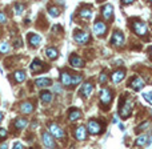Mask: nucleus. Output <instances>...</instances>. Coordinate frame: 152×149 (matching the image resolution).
I'll list each match as a JSON object with an SVG mask.
<instances>
[{
  "label": "nucleus",
  "mask_w": 152,
  "mask_h": 149,
  "mask_svg": "<svg viewBox=\"0 0 152 149\" xmlns=\"http://www.w3.org/2000/svg\"><path fill=\"white\" fill-rule=\"evenodd\" d=\"M52 84L51 79H44V77H40V79H36L35 80V85L38 88H45V87H50Z\"/></svg>",
  "instance_id": "21"
},
{
  "label": "nucleus",
  "mask_w": 152,
  "mask_h": 149,
  "mask_svg": "<svg viewBox=\"0 0 152 149\" xmlns=\"http://www.w3.org/2000/svg\"><path fill=\"white\" fill-rule=\"evenodd\" d=\"M79 15H80V17H83L84 20H91L93 12H92V10L89 7H83L82 10L79 11Z\"/></svg>",
  "instance_id": "20"
},
{
  "label": "nucleus",
  "mask_w": 152,
  "mask_h": 149,
  "mask_svg": "<svg viewBox=\"0 0 152 149\" xmlns=\"http://www.w3.org/2000/svg\"><path fill=\"white\" fill-rule=\"evenodd\" d=\"M33 108H35V107H33V104H32L31 101H24L20 104V112L24 114L32 113V112H33Z\"/></svg>",
  "instance_id": "17"
},
{
  "label": "nucleus",
  "mask_w": 152,
  "mask_h": 149,
  "mask_svg": "<svg viewBox=\"0 0 152 149\" xmlns=\"http://www.w3.org/2000/svg\"><path fill=\"white\" fill-rule=\"evenodd\" d=\"M124 77H126V71L124 69H116L114 73H112L111 79H112V81H114V84H119Z\"/></svg>",
  "instance_id": "16"
},
{
  "label": "nucleus",
  "mask_w": 152,
  "mask_h": 149,
  "mask_svg": "<svg viewBox=\"0 0 152 149\" xmlns=\"http://www.w3.org/2000/svg\"><path fill=\"white\" fill-rule=\"evenodd\" d=\"M12 149H24V145L22 143H15L12 146Z\"/></svg>",
  "instance_id": "37"
},
{
  "label": "nucleus",
  "mask_w": 152,
  "mask_h": 149,
  "mask_svg": "<svg viewBox=\"0 0 152 149\" xmlns=\"http://www.w3.org/2000/svg\"><path fill=\"white\" fill-rule=\"evenodd\" d=\"M107 32V24L101 20H96L93 24V33L96 36H104Z\"/></svg>",
  "instance_id": "8"
},
{
  "label": "nucleus",
  "mask_w": 152,
  "mask_h": 149,
  "mask_svg": "<svg viewBox=\"0 0 152 149\" xmlns=\"http://www.w3.org/2000/svg\"><path fill=\"white\" fill-rule=\"evenodd\" d=\"M7 148H8V144H7V143H4V144L0 145V149H7Z\"/></svg>",
  "instance_id": "39"
},
{
  "label": "nucleus",
  "mask_w": 152,
  "mask_h": 149,
  "mask_svg": "<svg viewBox=\"0 0 152 149\" xmlns=\"http://www.w3.org/2000/svg\"><path fill=\"white\" fill-rule=\"evenodd\" d=\"M131 27H132V31L140 37H144V36L148 35V26L142 20L133 19L132 23H131Z\"/></svg>",
  "instance_id": "1"
},
{
  "label": "nucleus",
  "mask_w": 152,
  "mask_h": 149,
  "mask_svg": "<svg viewBox=\"0 0 152 149\" xmlns=\"http://www.w3.org/2000/svg\"><path fill=\"white\" fill-rule=\"evenodd\" d=\"M28 41H29V44H31L32 47H38V45L41 43V37L39 35H36V33H29L28 35Z\"/></svg>",
  "instance_id": "22"
},
{
  "label": "nucleus",
  "mask_w": 152,
  "mask_h": 149,
  "mask_svg": "<svg viewBox=\"0 0 152 149\" xmlns=\"http://www.w3.org/2000/svg\"><path fill=\"white\" fill-rule=\"evenodd\" d=\"M144 98H146V101H148L149 104H152V91H151V92H146V93H144Z\"/></svg>",
  "instance_id": "34"
},
{
  "label": "nucleus",
  "mask_w": 152,
  "mask_h": 149,
  "mask_svg": "<svg viewBox=\"0 0 152 149\" xmlns=\"http://www.w3.org/2000/svg\"><path fill=\"white\" fill-rule=\"evenodd\" d=\"M7 21V15L4 12H0V24H4Z\"/></svg>",
  "instance_id": "36"
},
{
  "label": "nucleus",
  "mask_w": 152,
  "mask_h": 149,
  "mask_svg": "<svg viewBox=\"0 0 152 149\" xmlns=\"http://www.w3.org/2000/svg\"><path fill=\"white\" fill-rule=\"evenodd\" d=\"M151 24H152V20H151Z\"/></svg>",
  "instance_id": "43"
},
{
  "label": "nucleus",
  "mask_w": 152,
  "mask_h": 149,
  "mask_svg": "<svg viewBox=\"0 0 152 149\" xmlns=\"http://www.w3.org/2000/svg\"><path fill=\"white\" fill-rule=\"evenodd\" d=\"M144 144H147V134H140L136 139V145L142 146V145H144Z\"/></svg>",
  "instance_id": "29"
},
{
  "label": "nucleus",
  "mask_w": 152,
  "mask_h": 149,
  "mask_svg": "<svg viewBox=\"0 0 152 149\" xmlns=\"http://www.w3.org/2000/svg\"><path fill=\"white\" fill-rule=\"evenodd\" d=\"M3 117H4V113H3V112H0V123H1V120H3Z\"/></svg>",
  "instance_id": "41"
},
{
  "label": "nucleus",
  "mask_w": 152,
  "mask_h": 149,
  "mask_svg": "<svg viewBox=\"0 0 152 149\" xmlns=\"http://www.w3.org/2000/svg\"><path fill=\"white\" fill-rule=\"evenodd\" d=\"M54 91H55V92H57V93H60V92H61L60 85H55V87H54Z\"/></svg>",
  "instance_id": "38"
},
{
  "label": "nucleus",
  "mask_w": 152,
  "mask_h": 149,
  "mask_svg": "<svg viewBox=\"0 0 152 149\" xmlns=\"http://www.w3.org/2000/svg\"><path fill=\"white\" fill-rule=\"evenodd\" d=\"M70 64L71 67L73 68H83L84 67V60L80 56H77V55H72L70 57Z\"/></svg>",
  "instance_id": "15"
},
{
  "label": "nucleus",
  "mask_w": 152,
  "mask_h": 149,
  "mask_svg": "<svg viewBox=\"0 0 152 149\" xmlns=\"http://www.w3.org/2000/svg\"><path fill=\"white\" fill-rule=\"evenodd\" d=\"M8 51H10V45H8V43H6V41L0 43V53L4 55V53H7Z\"/></svg>",
  "instance_id": "30"
},
{
  "label": "nucleus",
  "mask_w": 152,
  "mask_h": 149,
  "mask_svg": "<svg viewBox=\"0 0 152 149\" xmlns=\"http://www.w3.org/2000/svg\"><path fill=\"white\" fill-rule=\"evenodd\" d=\"M112 101V92L111 89L108 88H103L100 92V103L101 105H104V107H108V105L111 104Z\"/></svg>",
  "instance_id": "4"
},
{
  "label": "nucleus",
  "mask_w": 152,
  "mask_h": 149,
  "mask_svg": "<svg viewBox=\"0 0 152 149\" xmlns=\"http://www.w3.org/2000/svg\"><path fill=\"white\" fill-rule=\"evenodd\" d=\"M45 55H47L48 59H51V60H55V59H57V56H59V52H57L56 48L48 47L47 49H45Z\"/></svg>",
  "instance_id": "25"
},
{
  "label": "nucleus",
  "mask_w": 152,
  "mask_h": 149,
  "mask_svg": "<svg viewBox=\"0 0 152 149\" xmlns=\"http://www.w3.org/2000/svg\"><path fill=\"white\" fill-rule=\"evenodd\" d=\"M13 79H15L16 82H23L25 80V72L24 71H16L13 73Z\"/></svg>",
  "instance_id": "26"
},
{
  "label": "nucleus",
  "mask_w": 152,
  "mask_h": 149,
  "mask_svg": "<svg viewBox=\"0 0 152 149\" xmlns=\"http://www.w3.org/2000/svg\"><path fill=\"white\" fill-rule=\"evenodd\" d=\"M101 15L105 20H112V17H114V7L111 4H105L101 8Z\"/></svg>",
  "instance_id": "12"
},
{
  "label": "nucleus",
  "mask_w": 152,
  "mask_h": 149,
  "mask_svg": "<svg viewBox=\"0 0 152 149\" xmlns=\"http://www.w3.org/2000/svg\"><path fill=\"white\" fill-rule=\"evenodd\" d=\"M45 69H47L45 64H43L40 60H38V59L31 63V71L33 73H41V72H44Z\"/></svg>",
  "instance_id": "11"
},
{
  "label": "nucleus",
  "mask_w": 152,
  "mask_h": 149,
  "mask_svg": "<svg viewBox=\"0 0 152 149\" xmlns=\"http://www.w3.org/2000/svg\"><path fill=\"white\" fill-rule=\"evenodd\" d=\"M131 113H132V105H131V101L127 98L126 103H123L120 100V104H119V114H120L123 119L130 117Z\"/></svg>",
  "instance_id": "2"
},
{
  "label": "nucleus",
  "mask_w": 152,
  "mask_h": 149,
  "mask_svg": "<svg viewBox=\"0 0 152 149\" xmlns=\"http://www.w3.org/2000/svg\"><path fill=\"white\" fill-rule=\"evenodd\" d=\"M13 125H15V128H16L17 130L25 129V128H27V125H28V119H25V117L16 119V120L13 121Z\"/></svg>",
  "instance_id": "18"
},
{
  "label": "nucleus",
  "mask_w": 152,
  "mask_h": 149,
  "mask_svg": "<svg viewBox=\"0 0 152 149\" xmlns=\"http://www.w3.org/2000/svg\"><path fill=\"white\" fill-rule=\"evenodd\" d=\"M132 1H133V0H124L123 3H124V4H131Z\"/></svg>",
  "instance_id": "40"
},
{
  "label": "nucleus",
  "mask_w": 152,
  "mask_h": 149,
  "mask_svg": "<svg viewBox=\"0 0 152 149\" xmlns=\"http://www.w3.org/2000/svg\"><path fill=\"white\" fill-rule=\"evenodd\" d=\"M41 139H43V144H44L47 148H50V149H55V148H56V143H55L54 137L51 136V133H48V132H43Z\"/></svg>",
  "instance_id": "9"
},
{
  "label": "nucleus",
  "mask_w": 152,
  "mask_h": 149,
  "mask_svg": "<svg viewBox=\"0 0 152 149\" xmlns=\"http://www.w3.org/2000/svg\"><path fill=\"white\" fill-rule=\"evenodd\" d=\"M107 80H108L107 73H105V72H101V73H100V76H99V81H100L101 84H104V82L107 81Z\"/></svg>",
  "instance_id": "33"
},
{
  "label": "nucleus",
  "mask_w": 152,
  "mask_h": 149,
  "mask_svg": "<svg viewBox=\"0 0 152 149\" xmlns=\"http://www.w3.org/2000/svg\"><path fill=\"white\" fill-rule=\"evenodd\" d=\"M52 98H54V96H52V93L50 92V91H43V92H40V100L44 104H50L51 101H52Z\"/></svg>",
  "instance_id": "23"
},
{
  "label": "nucleus",
  "mask_w": 152,
  "mask_h": 149,
  "mask_svg": "<svg viewBox=\"0 0 152 149\" xmlns=\"http://www.w3.org/2000/svg\"><path fill=\"white\" fill-rule=\"evenodd\" d=\"M148 127H149V121H143L140 125H137L136 127L135 132H136V133H140V132H143V130H146Z\"/></svg>",
  "instance_id": "27"
},
{
  "label": "nucleus",
  "mask_w": 152,
  "mask_h": 149,
  "mask_svg": "<svg viewBox=\"0 0 152 149\" xmlns=\"http://www.w3.org/2000/svg\"><path fill=\"white\" fill-rule=\"evenodd\" d=\"M111 44L116 48H121L124 45V35L120 31H115L111 39Z\"/></svg>",
  "instance_id": "6"
},
{
  "label": "nucleus",
  "mask_w": 152,
  "mask_h": 149,
  "mask_svg": "<svg viewBox=\"0 0 152 149\" xmlns=\"http://www.w3.org/2000/svg\"><path fill=\"white\" fill-rule=\"evenodd\" d=\"M148 51H149V53L152 55V45H151V47H149V49H148Z\"/></svg>",
  "instance_id": "42"
},
{
  "label": "nucleus",
  "mask_w": 152,
  "mask_h": 149,
  "mask_svg": "<svg viewBox=\"0 0 152 149\" xmlns=\"http://www.w3.org/2000/svg\"><path fill=\"white\" fill-rule=\"evenodd\" d=\"M103 129V125L99 123L98 120H89L87 124V130H88L91 134H99Z\"/></svg>",
  "instance_id": "5"
},
{
  "label": "nucleus",
  "mask_w": 152,
  "mask_h": 149,
  "mask_svg": "<svg viewBox=\"0 0 152 149\" xmlns=\"http://www.w3.org/2000/svg\"><path fill=\"white\" fill-rule=\"evenodd\" d=\"M24 10H25L24 4H15V8H13V11H15L16 15H20V13H22Z\"/></svg>",
  "instance_id": "31"
},
{
  "label": "nucleus",
  "mask_w": 152,
  "mask_h": 149,
  "mask_svg": "<svg viewBox=\"0 0 152 149\" xmlns=\"http://www.w3.org/2000/svg\"><path fill=\"white\" fill-rule=\"evenodd\" d=\"M48 129H50V133L52 137H55V139H64L66 137V133H64V130L61 129L57 124L55 123H51L50 125H48Z\"/></svg>",
  "instance_id": "3"
},
{
  "label": "nucleus",
  "mask_w": 152,
  "mask_h": 149,
  "mask_svg": "<svg viewBox=\"0 0 152 149\" xmlns=\"http://www.w3.org/2000/svg\"><path fill=\"white\" fill-rule=\"evenodd\" d=\"M7 134H8L7 129H4V128H0V140L6 139V137H7Z\"/></svg>",
  "instance_id": "35"
},
{
  "label": "nucleus",
  "mask_w": 152,
  "mask_h": 149,
  "mask_svg": "<svg viewBox=\"0 0 152 149\" xmlns=\"http://www.w3.org/2000/svg\"><path fill=\"white\" fill-rule=\"evenodd\" d=\"M87 128L84 127V125H80V127H77L75 129V137L76 140H79V141H84V140L87 139Z\"/></svg>",
  "instance_id": "14"
},
{
  "label": "nucleus",
  "mask_w": 152,
  "mask_h": 149,
  "mask_svg": "<svg viewBox=\"0 0 152 149\" xmlns=\"http://www.w3.org/2000/svg\"><path fill=\"white\" fill-rule=\"evenodd\" d=\"M60 80H61V84H63V85H66V87L72 85V75H70V73L66 72V71L61 72Z\"/></svg>",
  "instance_id": "19"
},
{
  "label": "nucleus",
  "mask_w": 152,
  "mask_h": 149,
  "mask_svg": "<svg viewBox=\"0 0 152 149\" xmlns=\"http://www.w3.org/2000/svg\"><path fill=\"white\" fill-rule=\"evenodd\" d=\"M82 80H83L82 75H72V85H77Z\"/></svg>",
  "instance_id": "32"
},
{
  "label": "nucleus",
  "mask_w": 152,
  "mask_h": 149,
  "mask_svg": "<svg viewBox=\"0 0 152 149\" xmlns=\"http://www.w3.org/2000/svg\"><path fill=\"white\" fill-rule=\"evenodd\" d=\"M82 117V111L80 109H71L70 113H68V119H70V121H76L79 120V119Z\"/></svg>",
  "instance_id": "24"
},
{
  "label": "nucleus",
  "mask_w": 152,
  "mask_h": 149,
  "mask_svg": "<svg viewBox=\"0 0 152 149\" xmlns=\"http://www.w3.org/2000/svg\"><path fill=\"white\" fill-rule=\"evenodd\" d=\"M73 39H75V41L77 43V44H87V43L91 40L89 35L87 33V32H84V31H75Z\"/></svg>",
  "instance_id": "7"
},
{
  "label": "nucleus",
  "mask_w": 152,
  "mask_h": 149,
  "mask_svg": "<svg viewBox=\"0 0 152 149\" xmlns=\"http://www.w3.org/2000/svg\"><path fill=\"white\" fill-rule=\"evenodd\" d=\"M128 87L136 89V91H140V89H143V87H144V81H143V79L140 76H133L132 79L130 80V82H128Z\"/></svg>",
  "instance_id": "10"
},
{
  "label": "nucleus",
  "mask_w": 152,
  "mask_h": 149,
  "mask_svg": "<svg viewBox=\"0 0 152 149\" xmlns=\"http://www.w3.org/2000/svg\"><path fill=\"white\" fill-rule=\"evenodd\" d=\"M93 91V84L91 81H87L82 85V89H80V95L84 96V97H89Z\"/></svg>",
  "instance_id": "13"
},
{
  "label": "nucleus",
  "mask_w": 152,
  "mask_h": 149,
  "mask_svg": "<svg viewBox=\"0 0 152 149\" xmlns=\"http://www.w3.org/2000/svg\"><path fill=\"white\" fill-rule=\"evenodd\" d=\"M48 13H50L52 17H57V16L60 15V10H59L57 7H50V8H48Z\"/></svg>",
  "instance_id": "28"
}]
</instances>
